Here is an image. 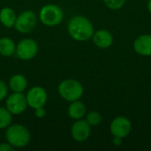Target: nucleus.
Returning a JSON list of instances; mask_svg holds the SVG:
<instances>
[{
  "mask_svg": "<svg viewBox=\"0 0 151 151\" xmlns=\"http://www.w3.org/2000/svg\"><path fill=\"white\" fill-rule=\"evenodd\" d=\"M67 31L69 35L77 42H86L92 38L94 27L91 21L82 15L73 16L68 22Z\"/></svg>",
  "mask_w": 151,
  "mask_h": 151,
  "instance_id": "f257e3e1",
  "label": "nucleus"
},
{
  "mask_svg": "<svg viewBox=\"0 0 151 151\" xmlns=\"http://www.w3.org/2000/svg\"><path fill=\"white\" fill-rule=\"evenodd\" d=\"M5 139L14 149H22L29 144L31 141V134L23 125L11 124L6 128Z\"/></svg>",
  "mask_w": 151,
  "mask_h": 151,
  "instance_id": "f03ea898",
  "label": "nucleus"
},
{
  "mask_svg": "<svg viewBox=\"0 0 151 151\" xmlns=\"http://www.w3.org/2000/svg\"><path fill=\"white\" fill-rule=\"evenodd\" d=\"M58 91L63 99L71 103L81 98L84 88L79 81L75 79H65L58 84Z\"/></svg>",
  "mask_w": 151,
  "mask_h": 151,
  "instance_id": "7ed1b4c3",
  "label": "nucleus"
},
{
  "mask_svg": "<svg viewBox=\"0 0 151 151\" xmlns=\"http://www.w3.org/2000/svg\"><path fill=\"white\" fill-rule=\"evenodd\" d=\"M38 18L44 26L55 27L62 22L64 12L58 5L49 4L41 8Z\"/></svg>",
  "mask_w": 151,
  "mask_h": 151,
  "instance_id": "20e7f679",
  "label": "nucleus"
},
{
  "mask_svg": "<svg viewBox=\"0 0 151 151\" xmlns=\"http://www.w3.org/2000/svg\"><path fill=\"white\" fill-rule=\"evenodd\" d=\"M36 24L37 16L35 12L31 10H26L17 16L14 27L19 33L28 34L35 28Z\"/></svg>",
  "mask_w": 151,
  "mask_h": 151,
  "instance_id": "39448f33",
  "label": "nucleus"
},
{
  "mask_svg": "<svg viewBox=\"0 0 151 151\" xmlns=\"http://www.w3.org/2000/svg\"><path fill=\"white\" fill-rule=\"evenodd\" d=\"M38 50V44L34 39L26 38L19 41L18 44H16L15 54L19 59L28 61L33 59L37 55Z\"/></svg>",
  "mask_w": 151,
  "mask_h": 151,
  "instance_id": "423d86ee",
  "label": "nucleus"
},
{
  "mask_svg": "<svg viewBox=\"0 0 151 151\" xmlns=\"http://www.w3.org/2000/svg\"><path fill=\"white\" fill-rule=\"evenodd\" d=\"M27 106L26 96L22 93L13 92L8 96L5 101V107L12 115L22 114L27 110Z\"/></svg>",
  "mask_w": 151,
  "mask_h": 151,
  "instance_id": "0eeeda50",
  "label": "nucleus"
},
{
  "mask_svg": "<svg viewBox=\"0 0 151 151\" xmlns=\"http://www.w3.org/2000/svg\"><path fill=\"white\" fill-rule=\"evenodd\" d=\"M26 98L28 106L35 110L39 107H44L48 100V95L42 87L35 86L27 91Z\"/></svg>",
  "mask_w": 151,
  "mask_h": 151,
  "instance_id": "6e6552de",
  "label": "nucleus"
},
{
  "mask_svg": "<svg viewBox=\"0 0 151 151\" xmlns=\"http://www.w3.org/2000/svg\"><path fill=\"white\" fill-rule=\"evenodd\" d=\"M132 130V123L127 117L119 116L116 117L110 125V131L115 137L125 138Z\"/></svg>",
  "mask_w": 151,
  "mask_h": 151,
  "instance_id": "1a4fd4ad",
  "label": "nucleus"
},
{
  "mask_svg": "<svg viewBox=\"0 0 151 151\" xmlns=\"http://www.w3.org/2000/svg\"><path fill=\"white\" fill-rule=\"evenodd\" d=\"M91 134V127L85 119L76 120L71 127V135L73 139L78 142L87 141Z\"/></svg>",
  "mask_w": 151,
  "mask_h": 151,
  "instance_id": "9d476101",
  "label": "nucleus"
},
{
  "mask_svg": "<svg viewBox=\"0 0 151 151\" xmlns=\"http://www.w3.org/2000/svg\"><path fill=\"white\" fill-rule=\"evenodd\" d=\"M134 50L140 56H151V35L144 34L139 35L134 42Z\"/></svg>",
  "mask_w": 151,
  "mask_h": 151,
  "instance_id": "9b49d317",
  "label": "nucleus"
},
{
  "mask_svg": "<svg viewBox=\"0 0 151 151\" xmlns=\"http://www.w3.org/2000/svg\"><path fill=\"white\" fill-rule=\"evenodd\" d=\"M92 40L95 45L100 49H108L113 43V35L112 34L106 29H99L94 32Z\"/></svg>",
  "mask_w": 151,
  "mask_h": 151,
  "instance_id": "f8f14e48",
  "label": "nucleus"
},
{
  "mask_svg": "<svg viewBox=\"0 0 151 151\" xmlns=\"http://www.w3.org/2000/svg\"><path fill=\"white\" fill-rule=\"evenodd\" d=\"M67 113H68V116L74 120L81 119L85 117L87 113L86 105L80 100L71 102L67 110Z\"/></svg>",
  "mask_w": 151,
  "mask_h": 151,
  "instance_id": "ddd939ff",
  "label": "nucleus"
},
{
  "mask_svg": "<svg viewBox=\"0 0 151 151\" xmlns=\"http://www.w3.org/2000/svg\"><path fill=\"white\" fill-rule=\"evenodd\" d=\"M9 88L13 92L22 93L27 88V80L24 75L20 73H16L10 78Z\"/></svg>",
  "mask_w": 151,
  "mask_h": 151,
  "instance_id": "4468645a",
  "label": "nucleus"
},
{
  "mask_svg": "<svg viewBox=\"0 0 151 151\" xmlns=\"http://www.w3.org/2000/svg\"><path fill=\"white\" fill-rule=\"evenodd\" d=\"M16 12L12 8L4 7L0 10V22L4 27L7 28L13 27L16 21Z\"/></svg>",
  "mask_w": 151,
  "mask_h": 151,
  "instance_id": "2eb2a0df",
  "label": "nucleus"
},
{
  "mask_svg": "<svg viewBox=\"0 0 151 151\" xmlns=\"http://www.w3.org/2000/svg\"><path fill=\"white\" fill-rule=\"evenodd\" d=\"M16 43L10 37L0 38V55L3 57H12L15 54Z\"/></svg>",
  "mask_w": 151,
  "mask_h": 151,
  "instance_id": "dca6fc26",
  "label": "nucleus"
},
{
  "mask_svg": "<svg viewBox=\"0 0 151 151\" xmlns=\"http://www.w3.org/2000/svg\"><path fill=\"white\" fill-rule=\"evenodd\" d=\"M12 121V114L6 107H0V129H6Z\"/></svg>",
  "mask_w": 151,
  "mask_h": 151,
  "instance_id": "f3484780",
  "label": "nucleus"
},
{
  "mask_svg": "<svg viewBox=\"0 0 151 151\" xmlns=\"http://www.w3.org/2000/svg\"><path fill=\"white\" fill-rule=\"evenodd\" d=\"M85 120L90 127H97L101 124L103 120V117L100 112L92 111L88 113H86L85 115Z\"/></svg>",
  "mask_w": 151,
  "mask_h": 151,
  "instance_id": "a211bd4d",
  "label": "nucleus"
},
{
  "mask_svg": "<svg viewBox=\"0 0 151 151\" xmlns=\"http://www.w3.org/2000/svg\"><path fill=\"white\" fill-rule=\"evenodd\" d=\"M104 4L111 10H119L121 9L125 3L126 0H103Z\"/></svg>",
  "mask_w": 151,
  "mask_h": 151,
  "instance_id": "6ab92c4d",
  "label": "nucleus"
},
{
  "mask_svg": "<svg viewBox=\"0 0 151 151\" xmlns=\"http://www.w3.org/2000/svg\"><path fill=\"white\" fill-rule=\"evenodd\" d=\"M7 94H8L7 84L4 81L0 80V101L4 100L7 96Z\"/></svg>",
  "mask_w": 151,
  "mask_h": 151,
  "instance_id": "aec40b11",
  "label": "nucleus"
},
{
  "mask_svg": "<svg viewBox=\"0 0 151 151\" xmlns=\"http://www.w3.org/2000/svg\"><path fill=\"white\" fill-rule=\"evenodd\" d=\"M35 116L37 119H43L46 116V111L43 107H39L35 109Z\"/></svg>",
  "mask_w": 151,
  "mask_h": 151,
  "instance_id": "412c9836",
  "label": "nucleus"
},
{
  "mask_svg": "<svg viewBox=\"0 0 151 151\" xmlns=\"http://www.w3.org/2000/svg\"><path fill=\"white\" fill-rule=\"evenodd\" d=\"M13 150H14V148L9 142L0 143V151H11Z\"/></svg>",
  "mask_w": 151,
  "mask_h": 151,
  "instance_id": "4be33fe9",
  "label": "nucleus"
},
{
  "mask_svg": "<svg viewBox=\"0 0 151 151\" xmlns=\"http://www.w3.org/2000/svg\"><path fill=\"white\" fill-rule=\"evenodd\" d=\"M112 142H113L114 146L119 147V146H120V145L122 144V142H123V138H120V137H115V136H113V140H112Z\"/></svg>",
  "mask_w": 151,
  "mask_h": 151,
  "instance_id": "5701e85b",
  "label": "nucleus"
},
{
  "mask_svg": "<svg viewBox=\"0 0 151 151\" xmlns=\"http://www.w3.org/2000/svg\"><path fill=\"white\" fill-rule=\"evenodd\" d=\"M148 11L150 12V13L151 14V0H149V2H148Z\"/></svg>",
  "mask_w": 151,
  "mask_h": 151,
  "instance_id": "b1692460",
  "label": "nucleus"
},
{
  "mask_svg": "<svg viewBox=\"0 0 151 151\" xmlns=\"http://www.w3.org/2000/svg\"><path fill=\"white\" fill-rule=\"evenodd\" d=\"M0 141H1V134H0Z\"/></svg>",
  "mask_w": 151,
  "mask_h": 151,
  "instance_id": "393cba45",
  "label": "nucleus"
}]
</instances>
